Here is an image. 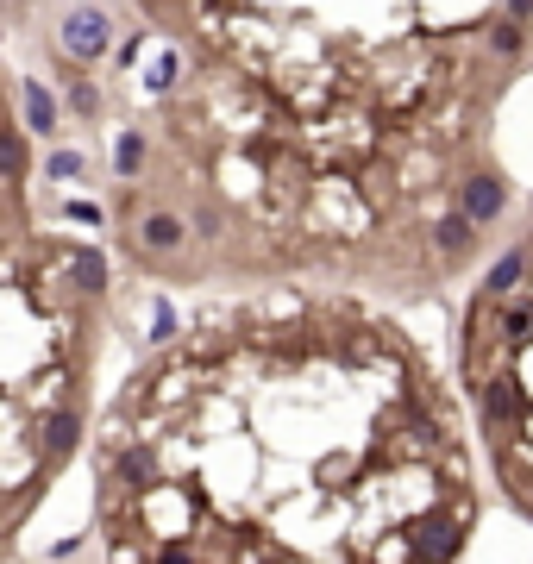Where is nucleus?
Listing matches in <instances>:
<instances>
[{
  "mask_svg": "<svg viewBox=\"0 0 533 564\" xmlns=\"http://www.w3.org/2000/svg\"><path fill=\"white\" fill-rule=\"evenodd\" d=\"M113 38H120V26H113L107 7H57V51L69 63H82V69L107 63Z\"/></svg>",
  "mask_w": 533,
  "mask_h": 564,
  "instance_id": "f257e3e1",
  "label": "nucleus"
},
{
  "mask_svg": "<svg viewBox=\"0 0 533 564\" xmlns=\"http://www.w3.org/2000/svg\"><path fill=\"white\" fill-rule=\"evenodd\" d=\"M402 539H408V558L414 564H452L458 552H465V539H471V514H458V508H421Z\"/></svg>",
  "mask_w": 533,
  "mask_h": 564,
  "instance_id": "f03ea898",
  "label": "nucleus"
},
{
  "mask_svg": "<svg viewBox=\"0 0 533 564\" xmlns=\"http://www.w3.org/2000/svg\"><path fill=\"white\" fill-rule=\"evenodd\" d=\"M508 201H515V188H508V176L490 170V163H477V170H465V176L452 182V214L471 220L477 232L496 226V220L508 214Z\"/></svg>",
  "mask_w": 533,
  "mask_h": 564,
  "instance_id": "7ed1b4c3",
  "label": "nucleus"
},
{
  "mask_svg": "<svg viewBox=\"0 0 533 564\" xmlns=\"http://www.w3.org/2000/svg\"><path fill=\"white\" fill-rule=\"evenodd\" d=\"M189 220L176 214V207H138V220H132V245L138 257H157V264H170V257L189 251Z\"/></svg>",
  "mask_w": 533,
  "mask_h": 564,
  "instance_id": "20e7f679",
  "label": "nucleus"
},
{
  "mask_svg": "<svg viewBox=\"0 0 533 564\" xmlns=\"http://www.w3.org/2000/svg\"><path fill=\"white\" fill-rule=\"evenodd\" d=\"M19 113H26V132H32V138H57L63 107H57L51 82H38V76H19Z\"/></svg>",
  "mask_w": 533,
  "mask_h": 564,
  "instance_id": "39448f33",
  "label": "nucleus"
},
{
  "mask_svg": "<svg viewBox=\"0 0 533 564\" xmlns=\"http://www.w3.org/2000/svg\"><path fill=\"white\" fill-rule=\"evenodd\" d=\"M527 270H533V251H527V245H508L496 264H490V276H483V295H490V301L521 295V289H527Z\"/></svg>",
  "mask_w": 533,
  "mask_h": 564,
  "instance_id": "423d86ee",
  "label": "nucleus"
},
{
  "mask_svg": "<svg viewBox=\"0 0 533 564\" xmlns=\"http://www.w3.org/2000/svg\"><path fill=\"white\" fill-rule=\"evenodd\" d=\"M477 245H483V232L471 226V220H458V214H446V220H439L433 226V251H439V264H471V257H477Z\"/></svg>",
  "mask_w": 533,
  "mask_h": 564,
  "instance_id": "0eeeda50",
  "label": "nucleus"
},
{
  "mask_svg": "<svg viewBox=\"0 0 533 564\" xmlns=\"http://www.w3.org/2000/svg\"><path fill=\"white\" fill-rule=\"evenodd\" d=\"M76 439H82V408H57L51 420H44V458H69L76 452Z\"/></svg>",
  "mask_w": 533,
  "mask_h": 564,
  "instance_id": "6e6552de",
  "label": "nucleus"
},
{
  "mask_svg": "<svg viewBox=\"0 0 533 564\" xmlns=\"http://www.w3.org/2000/svg\"><path fill=\"white\" fill-rule=\"evenodd\" d=\"M145 157H151V145H145V132H120V138H113V176H120V182H138V176H145Z\"/></svg>",
  "mask_w": 533,
  "mask_h": 564,
  "instance_id": "1a4fd4ad",
  "label": "nucleus"
},
{
  "mask_svg": "<svg viewBox=\"0 0 533 564\" xmlns=\"http://www.w3.org/2000/svg\"><path fill=\"white\" fill-rule=\"evenodd\" d=\"M13 176H26V132L0 126V182H13Z\"/></svg>",
  "mask_w": 533,
  "mask_h": 564,
  "instance_id": "9d476101",
  "label": "nucleus"
},
{
  "mask_svg": "<svg viewBox=\"0 0 533 564\" xmlns=\"http://www.w3.org/2000/svg\"><path fill=\"white\" fill-rule=\"evenodd\" d=\"M82 176H88L82 151H51V157H44V182H82Z\"/></svg>",
  "mask_w": 533,
  "mask_h": 564,
  "instance_id": "9b49d317",
  "label": "nucleus"
},
{
  "mask_svg": "<svg viewBox=\"0 0 533 564\" xmlns=\"http://www.w3.org/2000/svg\"><path fill=\"white\" fill-rule=\"evenodd\" d=\"M69 113L76 120H101V88L88 76H69Z\"/></svg>",
  "mask_w": 533,
  "mask_h": 564,
  "instance_id": "f8f14e48",
  "label": "nucleus"
},
{
  "mask_svg": "<svg viewBox=\"0 0 533 564\" xmlns=\"http://www.w3.org/2000/svg\"><path fill=\"white\" fill-rule=\"evenodd\" d=\"M151 339H157V345H170V339H176V308H170L164 295L151 301Z\"/></svg>",
  "mask_w": 533,
  "mask_h": 564,
  "instance_id": "ddd939ff",
  "label": "nucleus"
},
{
  "mask_svg": "<svg viewBox=\"0 0 533 564\" xmlns=\"http://www.w3.org/2000/svg\"><path fill=\"white\" fill-rule=\"evenodd\" d=\"M176 69H182V63H176V51H164V57H157V63L145 69V88H151V94H164V88L176 82Z\"/></svg>",
  "mask_w": 533,
  "mask_h": 564,
  "instance_id": "4468645a",
  "label": "nucleus"
},
{
  "mask_svg": "<svg viewBox=\"0 0 533 564\" xmlns=\"http://www.w3.org/2000/svg\"><path fill=\"white\" fill-rule=\"evenodd\" d=\"M57 214H63V220H76V226H107V207H95V201H63Z\"/></svg>",
  "mask_w": 533,
  "mask_h": 564,
  "instance_id": "2eb2a0df",
  "label": "nucleus"
},
{
  "mask_svg": "<svg viewBox=\"0 0 533 564\" xmlns=\"http://www.w3.org/2000/svg\"><path fill=\"white\" fill-rule=\"evenodd\" d=\"M82 552V533H69V539H57V546H51V558H76Z\"/></svg>",
  "mask_w": 533,
  "mask_h": 564,
  "instance_id": "dca6fc26",
  "label": "nucleus"
},
{
  "mask_svg": "<svg viewBox=\"0 0 533 564\" xmlns=\"http://www.w3.org/2000/svg\"><path fill=\"white\" fill-rule=\"evenodd\" d=\"M151 564H195V558H189V552H182V546H164V552H157Z\"/></svg>",
  "mask_w": 533,
  "mask_h": 564,
  "instance_id": "f3484780",
  "label": "nucleus"
},
{
  "mask_svg": "<svg viewBox=\"0 0 533 564\" xmlns=\"http://www.w3.org/2000/svg\"><path fill=\"white\" fill-rule=\"evenodd\" d=\"M0 101H7V88H0Z\"/></svg>",
  "mask_w": 533,
  "mask_h": 564,
  "instance_id": "a211bd4d",
  "label": "nucleus"
},
{
  "mask_svg": "<svg viewBox=\"0 0 533 564\" xmlns=\"http://www.w3.org/2000/svg\"><path fill=\"white\" fill-rule=\"evenodd\" d=\"M0 44H7V32H0Z\"/></svg>",
  "mask_w": 533,
  "mask_h": 564,
  "instance_id": "6ab92c4d",
  "label": "nucleus"
},
{
  "mask_svg": "<svg viewBox=\"0 0 533 564\" xmlns=\"http://www.w3.org/2000/svg\"><path fill=\"white\" fill-rule=\"evenodd\" d=\"M527 251H533V245H527Z\"/></svg>",
  "mask_w": 533,
  "mask_h": 564,
  "instance_id": "aec40b11",
  "label": "nucleus"
}]
</instances>
